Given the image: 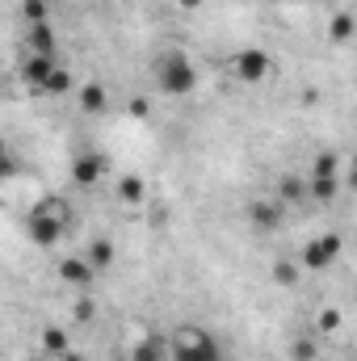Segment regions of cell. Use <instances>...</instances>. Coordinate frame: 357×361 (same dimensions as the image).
<instances>
[{
  "label": "cell",
  "mask_w": 357,
  "mask_h": 361,
  "mask_svg": "<svg viewBox=\"0 0 357 361\" xmlns=\"http://www.w3.org/2000/svg\"><path fill=\"white\" fill-rule=\"evenodd\" d=\"M25 235H30L34 248H59L63 235H68V223L55 219V214H47L42 206H30V214H25Z\"/></svg>",
  "instance_id": "3957f363"
},
{
  "label": "cell",
  "mask_w": 357,
  "mask_h": 361,
  "mask_svg": "<svg viewBox=\"0 0 357 361\" xmlns=\"http://www.w3.org/2000/svg\"><path fill=\"white\" fill-rule=\"evenodd\" d=\"M25 47H30V55H51V59H55V47H59L55 25H51V21L30 25V30H25Z\"/></svg>",
  "instance_id": "30bf717a"
},
{
  "label": "cell",
  "mask_w": 357,
  "mask_h": 361,
  "mask_svg": "<svg viewBox=\"0 0 357 361\" xmlns=\"http://www.w3.org/2000/svg\"><path fill=\"white\" fill-rule=\"evenodd\" d=\"M337 189H341L337 160H332V156H320V160H315V169H311V177H307V193H311V197H320V202H332V197H337Z\"/></svg>",
  "instance_id": "5b68a950"
},
{
  "label": "cell",
  "mask_w": 357,
  "mask_h": 361,
  "mask_svg": "<svg viewBox=\"0 0 357 361\" xmlns=\"http://www.w3.org/2000/svg\"><path fill=\"white\" fill-rule=\"evenodd\" d=\"M92 277H97V269H92L85 257H63L59 261V281H68L72 290H89Z\"/></svg>",
  "instance_id": "ba28073f"
},
{
  "label": "cell",
  "mask_w": 357,
  "mask_h": 361,
  "mask_svg": "<svg viewBox=\"0 0 357 361\" xmlns=\"http://www.w3.org/2000/svg\"><path fill=\"white\" fill-rule=\"evenodd\" d=\"M337 324H341V315H337V311H324V315H320V328H328V332H332Z\"/></svg>",
  "instance_id": "d4e9b609"
},
{
  "label": "cell",
  "mask_w": 357,
  "mask_h": 361,
  "mask_svg": "<svg viewBox=\"0 0 357 361\" xmlns=\"http://www.w3.org/2000/svg\"><path fill=\"white\" fill-rule=\"evenodd\" d=\"M152 76H156V89L164 97H189L198 89V68H193V59L181 47H164L152 59Z\"/></svg>",
  "instance_id": "6da1fadb"
},
{
  "label": "cell",
  "mask_w": 357,
  "mask_h": 361,
  "mask_svg": "<svg viewBox=\"0 0 357 361\" xmlns=\"http://www.w3.org/2000/svg\"><path fill=\"white\" fill-rule=\"evenodd\" d=\"M118 197H122L126 206H139V202L147 197V185H143V177H139V173H126V177L118 180Z\"/></svg>",
  "instance_id": "4fadbf2b"
},
{
  "label": "cell",
  "mask_w": 357,
  "mask_h": 361,
  "mask_svg": "<svg viewBox=\"0 0 357 361\" xmlns=\"http://www.w3.org/2000/svg\"><path fill=\"white\" fill-rule=\"evenodd\" d=\"M303 193H307V180L303 177H282L277 180V202H282V206H286V202H298Z\"/></svg>",
  "instance_id": "2e32d148"
},
{
  "label": "cell",
  "mask_w": 357,
  "mask_h": 361,
  "mask_svg": "<svg viewBox=\"0 0 357 361\" xmlns=\"http://www.w3.org/2000/svg\"><path fill=\"white\" fill-rule=\"evenodd\" d=\"M55 68H59V63H55L51 55H30V59L21 63V80H25V85H34V89H42V85L51 80V72H55Z\"/></svg>",
  "instance_id": "8fae6325"
},
{
  "label": "cell",
  "mask_w": 357,
  "mask_h": 361,
  "mask_svg": "<svg viewBox=\"0 0 357 361\" xmlns=\"http://www.w3.org/2000/svg\"><path fill=\"white\" fill-rule=\"evenodd\" d=\"M42 92H72V72H68V68H55L51 80L42 85Z\"/></svg>",
  "instance_id": "44dd1931"
},
{
  "label": "cell",
  "mask_w": 357,
  "mask_h": 361,
  "mask_svg": "<svg viewBox=\"0 0 357 361\" xmlns=\"http://www.w3.org/2000/svg\"><path fill=\"white\" fill-rule=\"evenodd\" d=\"M85 261H89L92 269H109V265H114V244H109V240H92L89 252H85Z\"/></svg>",
  "instance_id": "9a60e30c"
},
{
  "label": "cell",
  "mask_w": 357,
  "mask_h": 361,
  "mask_svg": "<svg viewBox=\"0 0 357 361\" xmlns=\"http://www.w3.org/2000/svg\"><path fill=\"white\" fill-rule=\"evenodd\" d=\"M341 257V235H315V240H307V248H303V265L311 273H324L332 261Z\"/></svg>",
  "instance_id": "8992f818"
},
{
  "label": "cell",
  "mask_w": 357,
  "mask_h": 361,
  "mask_svg": "<svg viewBox=\"0 0 357 361\" xmlns=\"http://www.w3.org/2000/svg\"><path fill=\"white\" fill-rule=\"evenodd\" d=\"M353 34V17L349 13H337V21H332V42H345Z\"/></svg>",
  "instance_id": "603a6c76"
},
{
  "label": "cell",
  "mask_w": 357,
  "mask_h": 361,
  "mask_svg": "<svg viewBox=\"0 0 357 361\" xmlns=\"http://www.w3.org/2000/svg\"><path fill=\"white\" fill-rule=\"evenodd\" d=\"M34 206H42L47 214H55V219H63V223H72V206H68V197H55V193H47V197H38Z\"/></svg>",
  "instance_id": "ac0fdd59"
},
{
  "label": "cell",
  "mask_w": 357,
  "mask_h": 361,
  "mask_svg": "<svg viewBox=\"0 0 357 361\" xmlns=\"http://www.w3.org/2000/svg\"><path fill=\"white\" fill-rule=\"evenodd\" d=\"M269 72H273V59H269V51H261V47H244L231 59V76L240 85H261V80H269Z\"/></svg>",
  "instance_id": "277c9868"
},
{
  "label": "cell",
  "mask_w": 357,
  "mask_h": 361,
  "mask_svg": "<svg viewBox=\"0 0 357 361\" xmlns=\"http://www.w3.org/2000/svg\"><path fill=\"white\" fill-rule=\"evenodd\" d=\"M101 177H105V156H101V152H80V156L72 160V180H76L80 189H92Z\"/></svg>",
  "instance_id": "52a82bcc"
},
{
  "label": "cell",
  "mask_w": 357,
  "mask_h": 361,
  "mask_svg": "<svg viewBox=\"0 0 357 361\" xmlns=\"http://www.w3.org/2000/svg\"><path fill=\"white\" fill-rule=\"evenodd\" d=\"M80 105H85L89 114H105V105H109V92H105V85H97V80L80 85Z\"/></svg>",
  "instance_id": "5bb4252c"
},
{
  "label": "cell",
  "mask_w": 357,
  "mask_h": 361,
  "mask_svg": "<svg viewBox=\"0 0 357 361\" xmlns=\"http://www.w3.org/2000/svg\"><path fill=\"white\" fill-rule=\"evenodd\" d=\"M17 173H21V160H17V156L8 152V143L0 139V185H8Z\"/></svg>",
  "instance_id": "d6986e66"
},
{
  "label": "cell",
  "mask_w": 357,
  "mask_h": 361,
  "mask_svg": "<svg viewBox=\"0 0 357 361\" xmlns=\"http://www.w3.org/2000/svg\"><path fill=\"white\" fill-rule=\"evenodd\" d=\"M294 357H298V361H311V357H315V345H311V341H298V345H294Z\"/></svg>",
  "instance_id": "cb8c5ba5"
},
{
  "label": "cell",
  "mask_w": 357,
  "mask_h": 361,
  "mask_svg": "<svg viewBox=\"0 0 357 361\" xmlns=\"http://www.w3.org/2000/svg\"><path fill=\"white\" fill-rule=\"evenodd\" d=\"M42 349L55 353V357H63V353H68V332H63V328H47V332H42Z\"/></svg>",
  "instance_id": "ffe728a7"
},
{
  "label": "cell",
  "mask_w": 357,
  "mask_h": 361,
  "mask_svg": "<svg viewBox=\"0 0 357 361\" xmlns=\"http://www.w3.org/2000/svg\"><path fill=\"white\" fill-rule=\"evenodd\" d=\"M21 21L25 25H38V21H51V8H47V0H21Z\"/></svg>",
  "instance_id": "e0dca14e"
},
{
  "label": "cell",
  "mask_w": 357,
  "mask_h": 361,
  "mask_svg": "<svg viewBox=\"0 0 357 361\" xmlns=\"http://www.w3.org/2000/svg\"><path fill=\"white\" fill-rule=\"evenodd\" d=\"M131 361H169V336L147 332L131 345Z\"/></svg>",
  "instance_id": "9c48e42d"
},
{
  "label": "cell",
  "mask_w": 357,
  "mask_h": 361,
  "mask_svg": "<svg viewBox=\"0 0 357 361\" xmlns=\"http://www.w3.org/2000/svg\"><path fill=\"white\" fill-rule=\"evenodd\" d=\"M169 361H223V345L206 328L185 324L169 336Z\"/></svg>",
  "instance_id": "7a4b0ae2"
},
{
  "label": "cell",
  "mask_w": 357,
  "mask_h": 361,
  "mask_svg": "<svg viewBox=\"0 0 357 361\" xmlns=\"http://www.w3.org/2000/svg\"><path fill=\"white\" fill-rule=\"evenodd\" d=\"M273 281H277V286H298V269H294L290 261H277V265H273Z\"/></svg>",
  "instance_id": "7402d4cb"
},
{
  "label": "cell",
  "mask_w": 357,
  "mask_h": 361,
  "mask_svg": "<svg viewBox=\"0 0 357 361\" xmlns=\"http://www.w3.org/2000/svg\"><path fill=\"white\" fill-rule=\"evenodd\" d=\"M248 219H253L257 231H277L282 227V202H253Z\"/></svg>",
  "instance_id": "7c38bea8"
},
{
  "label": "cell",
  "mask_w": 357,
  "mask_h": 361,
  "mask_svg": "<svg viewBox=\"0 0 357 361\" xmlns=\"http://www.w3.org/2000/svg\"><path fill=\"white\" fill-rule=\"evenodd\" d=\"M181 8H202V4H206V0H177Z\"/></svg>",
  "instance_id": "4316f807"
},
{
  "label": "cell",
  "mask_w": 357,
  "mask_h": 361,
  "mask_svg": "<svg viewBox=\"0 0 357 361\" xmlns=\"http://www.w3.org/2000/svg\"><path fill=\"white\" fill-rule=\"evenodd\" d=\"M92 315V302H76V319H89Z\"/></svg>",
  "instance_id": "484cf974"
}]
</instances>
